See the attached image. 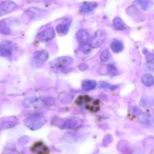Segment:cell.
<instances>
[{
    "label": "cell",
    "instance_id": "cell-11",
    "mask_svg": "<svg viewBox=\"0 0 154 154\" xmlns=\"http://www.w3.org/2000/svg\"><path fill=\"white\" fill-rule=\"evenodd\" d=\"M89 38L90 35L89 32L85 29H80L78 30V32L76 33V38L78 40V43L81 45H87L89 42Z\"/></svg>",
    "mask_w": 154,
    "mask_h": 154
},
{
    "label": "cell",
    "instance_id": "cell-5",
    "mask_svg": "<svg viewBox=\"0 0 154 154\" xmlns=\"http://www.w3.org/2000/svg\"><path fill=\"white\" fill-rule=\"evenodd\" d=\"M48 59V51L45 50H42V51H38L35 52L34 55H33L32 59V63L33 66H42L44 63L46 62V60Z\"/></svg>",
    "mask_w": 154,
    "mask_h": 154
},
{
    "label": "cell",
    "instance_id": "cell-20",
    "mask_svg": "<svg viewBox=\"0 0 154 154\" xmlns=\"http://www.w3.org/2000/svg\"><path fill=\"white\" fill-rule=\"evenodd\" d=\"M135 3L141 6V8L143 10L146 11L150 8L152 2L151 0H136Z\"/></svg>",
    "mask_w": 154,
    "mask_h": 154
},
{
    "label": "cell",
    "instance_id": "cell-15",
    "mask_svg": "<svg viewBox=\"0 0 154 154\" xmlns=\"http://www.w3.org/2000/svg\"><path fill=\"white\" fill-rule=\"evenodd\" d=\"M96 85H97V83H96V81H93V80H86V81H83L81 87H82V89L84 91H90V90H92L96 88Z\"/></svg>",
    "mask_w": 154,
    "mask_h": 154
},
{
    "label": "cell",
    "instance_id": "cell-21",
    "mask_svg": "<svg viewBox=\"0 0 154 154\" xmlns=\"http://www.w3.org/2000/svg\"><path fill=\"white\" fill-rule=\"evenodd\" d=\"M10 28L5 20L0 22V32L3 35H8L10 33Z\"/></svg>",
    "mask_w": 154,
    "mask_h": 154
},
{
    "label": "cell",
    "instance_id": "cell-1",
    "mask_svg": "<svg viewBox=\"0 0 154 154\" xmlns=\"http://www.w3.org/2000/svg\"><path fill=\"white\" fill-rule=\"evenodd\" d=\"M47 120L44 116L40 114H34L27 117L24 120V125L30 130H38L46 123Z\"/></svg>",
    "mask_w": 154,
    "mask_h": 154
},
{
    "label": "cell",
    "instance_id": "cell-17",
    "mask_svg": "<svg viewBox=\"0 0 154 154\" xmlns=\"http://www.w3.org/2000/svg\"><path fill=\"white\" fill-rule=\"evenodd\" d=\"M138 118V121H139L141 124H147V125L150 124L151 126L153 125V120H152V117H150V116L147 115V114H144V113L140 112Z\"/></svg>",
    "mask_w": 154,
    "mask_h": 154
},
{
    "label": "cell",
    "instance_id": "cell-13",
    "mask_svg": "<svg viewBox=\"0 0 154 154\" xmlns=\"http://www.w3.org/2000/svg\"><path fill=\"white\" fill-rule=\"evenodd\" d=\"M97 6V3L90 2H85L83 3L80 7L81 11L84 14H90L94 11Z\"/></svg>",
    "mask_w": 154,
    "mask_h": 154
},
{
    "label": "cell",
    "instance_id": "cell-3",
    "mask_svg": "<svg viewBox=\"0 0 154 154\" xmlns=\"http://www.w3.org/2000/svg\"><path fill=\"white\" fill-rule=\"evenodd\" d=\"M106 38V32L102 29L96 31L90 42V46L93 48H97L102 46Z\"/></svg>",
    "mask_w": 154,
    "mask_h": 154
},
{
    "label": "cell",
    "instance_id": "cell-25",
    "mask_svg": "<svg viewBox=\"0 0 154 154\" xmlns=\"http://www.w3.org/2000/svg\"><path fill=\"white\" fill-rule=\"evenodd\" d=\"M91 48H92L91 47L87 44V45H82V47H81V51H83V53H84V54H87L90 53V51H91Z\"/></svg>",
    "mask_w": 154,
    "mask_h": 154
},
{
    "label": "cell",
    "instance_id": "cell-27",
    "mask_svg": "<svg viewBox=\"0 0 154 154\" xmlns=\"http://www.w3.org/2000/svg\"><path fill=\"white\" fill-rule=\"evenodd\" d=\"M100 87H105V88H108V87H111V86L108 84V83L105 82H101L100 85H99Z\"/></svg>",
    "mask_w": 154,
    "mask_h": 154
},
{
    "label": "cell",
    "instance_id": "cell-29",
    "mask_svg": "<svg viewBox=\"0 0 154 154\" xmlns=\"http://www.w3.org/2000/svg\"><path fill=\"white\" fill-rule=\"evenodd\" d=\"M34 2H42L44 1V0H33Z\"/></svg>",
    "mask_w": 154,
    "mask_h": 154
},
{
    "label": "cell",
    "instance_id": "cell-24",
    "mask_svg": "<svg viewBox=\"0 0 154 154\" xmlns=\"http://www.w3.org/2000/svg\"><path fill=\"white\" fill-rule=\"evenodd\" d=\"M63 95H64V96H63V98H64V99H62L61 100L63 102H69L72 100V98H73V96H72V95H69V94H68V93H63Z\"/></svg>",
    "mask_w": 154,
    "mask_h": 154
},
{
    "label": "cell",
    "instance_id": "cell-2",
    "mask_svg": "<svg viewBox=\"0 0 154 154\" xmlns=\"http://www.w3.org/2000/svg\"><path fill=\"white\" fill-rule=\"evenodd\" d=\"M58 123H55L57 126L63 129H77L83 125L82 119L78 117H68L66 119H57Z\"/></svg>",
    "mask_w": 154,
    "mask_h": 154
},
{
    "label": "cell",
    "instance_id": "cell-22",
    "mask_svg": "<svg viewBox=\"0 0 154 154\" xmlns=\"http://www.w3.org/2000/svg\"><path fill=\"white\" fill-rule=\"evenodd\" d=\"M91 99V98L88 96H78L75 102H76V104H78V105H83V104H87V102H90Z\"/></svg>",
    "mask_w": 154,
    "mask_h": 154
},
{
    "label": "cell",
    "instance_id": "cell-16",
    "mask_svg": "<svg viewBox=\"0 0 154 154\" xmlns=\"http://www.w3.org/2000/svg\"><path fill=\"white\" fill-rule=\"evenodd\" d=\"M86 108L92 112H97L100 108V103L99 100H91L86 104Z\"/></svg>",
    "mask_w": 154,
    "mask_h": 154
},
{
    "label": "cell",
    "instance_id": "cell-7",
    "mask_svg": "<svg viewBox=\"0 0 154 154\" xmlns=\"http://www.w3.org/2000/svg\"><path fill=\"white\" fill-rule=\"evenodd\" d=\"M17 5L11 0H5L0 2V17L8 14L17 8Z\"/></svg>",
    "mask_w": 154,
    "mask_h": 154
},
{
    "label": "cell",
    "instance_id": "cell-8",
    "mask_svg": "<svg viewBox=\"0 0 154 154\" xmlns=\"http://www.w3.org/2000/svg\"><path fill=\"white\" fill-rule=\"evenodd\" d=\"M24 107L26 108H39L40 107L44 106L46 105V102L42 99L38 98H29L25 99L23 102Z\"/></svg>",
    "mask_w": 154,
    "mask_h": 154
},
{
    "label": "cell",
    "instance_id": "cell-14",
    "mask_svg": "<svg viewBox=\"0 0 154 154\" xmlns=\"http://www.w3.org/2000/svg\"><path fill=\"white\" fill-rule=\"evenodd\" d=\"M110 46H111V48L113 52L116 53V54H118V53L121 52L123 50V48H124L123 42L119 40H114L111 42Z\"/></svg>",
    "mask_w": 154,
    "mask_h": 154
},
{
    "label": "cell",
    "instance_id": "cell-28",
    "mask_svg": "<svg viewBox=\"0 0 154 154\" xmlns=\"http://www.w3.org/2000/svg\"><path fill=\"white\" fill-rule=\"evenodd\" d=\"M3 154H19V153L14 151H8V152H5V153Z\"/></svg>",
    "mask_w": 154,
    "mask_h": 154
},
{
    "label": "cell",
    "instance_id": "cell-9",
    "mask_svg": "<svg viewBox=\"0 0 154 154\" xmlns=\"http://www.w3.org/2000/svg\"><path fill=\"white\" fill-rule=\"evenodd\" d=\"M14 48L13 44L8 41H5L0 44V55L9 57L11 55L12 50Z\"/></svg>",
    "mask_w": 154,
    "mask_h": 154
},
{
    "label": "cell",
    "instance_id": "cell-26",
    "mask_svg": "<svg viewBox=\"0 0 154 154\" xmlns=\"http://www.w3.org/2000/svg\"><path fill=\"white\" fill-rule=\"evenodd\" d=\"M147 61L148 63H152L153 62V54H149L148 56H147Z\"/></svg>",
    "mask_w": 154,
    "mask_h": 154
},
{
    "label": "cell",
    "instance_id": "cell-6",
    "mask_svg": "<svg viewBox=\"0 0 154 154\" xmlns=\"http://www.w3.org/2000/svg\"><path fill=\"white\" fill-rule=\"evenodd\" d=\"M55 37V31L52 27H48L39 32L36 36L38 41L41 42H48L53 40Z\"/></svg>",
    "mask_w": 154,
    "mask_h": 154
},
{
    "label": "cell",
    "instance_id": "cell-4",
    "mask_svg": "<svg viewBox=\"0 0 154 154\" xmlns=\"http://www.w3.org/2000/svg\"><path fill=\"white\" fill-rule=\"evenodd\" d=\"M72 62H73L72 57L65 56V57H60L59 58L55 59L52 62H51L50 65H51L53 69H63L70 66Z\"/></svg>",
    "mask_w": 154,
    "mask_h": 154
},
{
    "label": "cell",
    "instance_id": "cell-23",
    "mask_svg": "<svg viewBox=\"0 0 154 154\" xmlns=\"http://www.w3.org/2000/svg\"><path fill=\"white\" fill-rule=\"evenodd\" d=\"M111 58V54H110L109 51L108 49L104 50L102 52L100 56V60L102 62H108Z\"/></svg>",
    "mask_w": 154,
    "mask_h": 154
},
{
    "label": "cell",
    "instance_id": "cell-12",
    "mask_svg": "<svg viewBox=\"0 0 154 154\" xmlns=\"http://www.w3.org/2000/svg\"><path fill=\"white\" fill-rule=\"evenodd\" d=\"M32 150L35 154H49L50 150L42 142H37L32 146Z\"/></svg>",
    "mask_w": 154,
    "mask_h": 154
},
{
    "label": "cell",
    "instance_id": "cell-10",
    "mask_svg": "<svg viewBox=\"0 0 154 154\" xmlns=\"http://www.w3.org/2000/svg\"><path fill=\"white\" fill-rule=\"evenodd\" d=\"M71 23H72V20L70 19L66 18V19L63 20V22L57 26V32L61 35H65L67 34L71 26Z\"/></svg>",
    "mask_w": 154,
    "mask_h": 154
},
{
    "label": "cell",
    "instance_id": "cell-18",
    "mask_svg": "<svg viewBox=\"0 0 154 154\" xmlns=\"http://www.w3.org/2000/svg\"><path fill=\"white\" fill-rule=\"evenodd\" d=\"M141 82L146 87H151L153 84V77L150 74H145L141 78Z\"/></svg>",
    "mask_w": 154,
    "mask_h": 154
},
{
    "label": "cell",
    "instance_id": "cell-19",
    "mask_svg": "<svg viewBox=\"0 0 154 154\" xmlns=\"http://www.w3.org/2000/svg\"><path fill=\"white\" fill-rule=\"evenodd\" d=\"M113 25L117 30H125L126 29V24L120 17H115L113 20Z\"/></svg>",
    "mask_w": 154,
    "mask_h": 154
}]
</instances>
